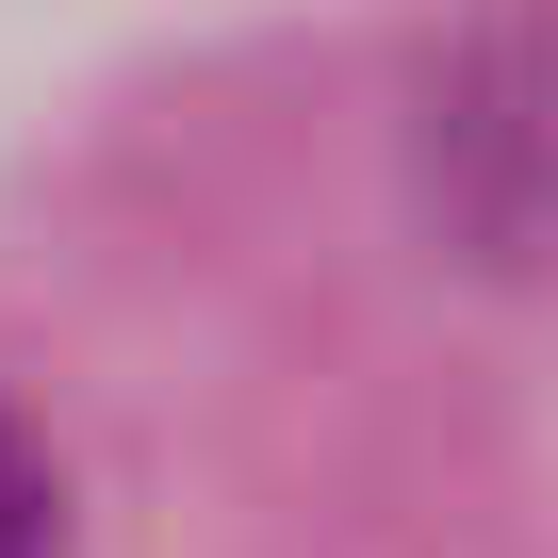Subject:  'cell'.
Wrapping results in <instances>:
<instances>
[{
  "label": "cell",
  "instance_id": "1",
  "mask_svg": "<svg viewBox=\"0 0 558 558\" xmlns=\"http://www.w3.org/2000/svg\"><path fill=\"white\" fill-rule=\"evenodd\" d=\"M411 197L460 263L558 279V0H493L411 83Z\"/></svg>",
  "mask_w": 558,
  "mask_h": 558
},
{
  "label": "cell",
  "instance_id": "2",
  "mask_svg": "<svg viewBox=\"0 0 558 558\" xmlns=\"http://www.w3.org/2000/svg\"><path fill=\"white\" fill-rule=\"evenodd\" d=\"M0 558H66V460L0 411Z\"/></svg>",
  "mask_w": 558,
  "mask_h": 558
}]
</instances>
